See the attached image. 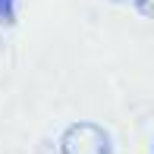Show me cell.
Returning a JSON list of instances; mask_svg holds the SVG:
<instances>
[{
    "label": "cell",
    "mask_w": 154,
    "mask_h": 154,
    "mask_svg": "<svg viewBox=\"0 0 154 154\" xmlns=\"http://www.w3.org/2000/svg\"><path fill=\"white\" fill-rule=\"evenodd\" d=\"M16 22V0H0V29H10Z\"/></svg>",
    "instance_id": "cell-2"
},
{
    "label": "cell",
    "mask_w": 154,
    "mask_h": 154,
    "mask_svg": "<svg viewBox=\"0 0 154 154\" xmlns=\"http://www.w3.org/2000/svg\"><path fill=\"white\" fill-rule=\"evenodd\" d=\"M135 6V13H142L145 19H154V0H129Z\"/></svg>",
    "instance_id": "cell-3"
},
{
    "label": "cell",
    "mask_w": 154,
    "mask_h": 154,
    "mask_svg": "<svg viewBox=\"0 0 154 154\" xmlns=\"http://www.w3.org/2000/svg\"><path fill=\"white\" fill-rule=\"evenodd\" d=\"M110 3H129V0H110Z\"/></svg>",
    "instance_id": "cell-4"
},
{
    "label": "cell",
    "mask_w": 154,
    "mask_h": 154,
    "mask_svg": "<svg viewBox=\"0 0 154 154\" xmlns=\"http://www.w3.org/2000/svg\"><path fill=\"white\" fill-rule=\"evenodd\" d=\"M60 154H113V138L97 123H72L60 135Z\"/></svg>",
    "instance_id": "cell-1"
}]
</instances>
